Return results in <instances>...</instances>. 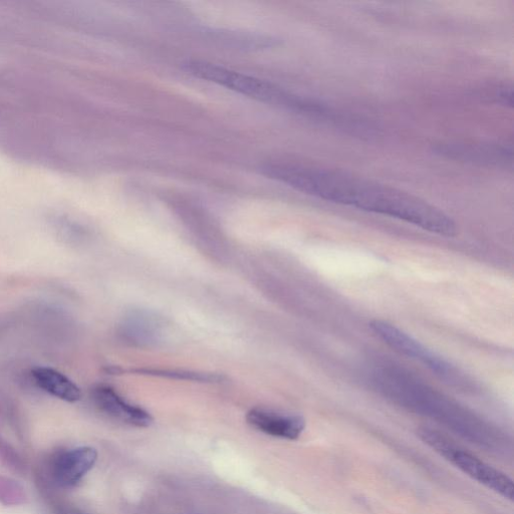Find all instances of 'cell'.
Masks as SVG:
<instances>
[{
	"label": "cell",
	"instance_id": "cell-1",
	"mask_svg": "<svg viewBox=\"0 0 514 514\" xmlns=\"http://www.w3.org/2000/svg\"><path fill=\"white\" fill-rule=\"evenodd\" d=\"M263 174L303 193L367 212L392 217L442 236L457 232L442 210L402 190L318 166L267 163Z\"/></svg>",
	"mask_w": 514,
	"mask_h": 514
},
{
	"label": "cell",
	"instance_id": "cell-2",
	"mask_svg": "<svg viewBox=\"0 0 514 514\" xmlns=\"http://www.w3.org/2000/svg\"><path fill=\"white\" fill-rule=\"evenodd\" d=\"M418 436L433 451L464 474L504 499L513 500V481L508 475L435 429L422 427L418 430Z\"/></svg>",
	"mask_w": 514,
	"mask_h": 514
},
{
	"label": "cell",
	"instance_id": "cell-3",
	"mask_svg": "<svg viewBox=\"0 0 514 514\" xmlns=\"http://www.w3.org/2000/svg\"><path fill=\"white\" fill-rule=\"evenodd\" d=\"M183 69L190 75L208 81L243 96L282 106L300 113L304 97L293 95L283 89L260 79L246 76L213 64L189 61Z\"/></svg>",
	"mask_w": 514,
	"mask_h": 514
},
{
	"label": "cell",
	"instance_id": "cell-4",
	"mask_svg": "<svg viewBox=\"0 0 514 514\" xmlns=\"http://www.w3.org/2000/svg\"><path fill=\"white\" fill-rule=\"evenodd\" d=\"M370 328L381 341L396 352L421 362L445 379L451 381L456 379V371L452 365L396 326L385 321L374 320Z\"/></svg>",
	"mask_w": 514,
	"mask_h": 514
},
{
	"label": "cell",
	"instance_id": "cell-5",
	"mask_svg": "<svg viewBox=\"0 0 514 514\" xmlns=\"http://www.w3.org/2000/svg\"><path fill=\"white\" fill-rule=\"evenodd\" d=\"M98 452L91 446L64 448L52 453L46 463L49 480L61 489L77 487L94 468Z\"/></svg>",
	"mask_w": 514,
	"mask_h": 514
},
{
	"label": "cell",
	"instance_id": "cell-6",
	"mask_svg": "<svg viewBox=\"0 0 514 514\" xmlns=\"http://www.w3.org/2000/svg\"><path fill=\"white\" fill-rule=\"evenodd\" d=\"M246 420L256 430L287 440L299 439L306 429V420L302 416L262 408L250 410Z\"/></svg>",
	"mask_w": 514,
	"mask_h": 514
},
{
	"label": "cell",
	"instance_id": "cell-7",
	"mask_svg": "<svg viewBox=\"0 0 514 514\" xmlns=\"http://www.w3.org/2000/svg\"><path fill=\"white\" fill-rule=\"evenodd\" d=\"M93 400L103 413L120 422L136 427H149L153 423V417L150 413L127 402L110 387L99 386L95 388Z\"/></svg>",
	"mask_w": 514,
	"mask_h": 514
},
{
	"label": "cell",
	"instance_id": "cell-8",
	"mask_svg": "<svg viewBox=\"0 0 514 514\" xmlns=\"http://www.w3.org/2000/svg\"><path fill=\"white\" fill-rule=\"evenodd\" d=\"M438 152L452 159L488 165H505L512 160V150L498 145L447 144Z\"/></svg>",
	"mask_w": 514,
	"mask_h": 514
},
{
	"label": "cell",
	"instance_id": "cell-9",
	"mask_svg": "<svg viewBox=\"0 0 514 514\" xmlns=\"http://www.w3.org/2000/svg\"><path fill=\"white\" fill-rule=\"evenodd\" d=\"M33 377L41 389L63 401L75 403L81 400L80 388L62 373L51 368H37Z\"/></svg>",
	"mask_w": 514,
	"mask_h": 514
},
{
	"label": "cell",
	"instance_id": "cell-10",
	"mask_svg": "<svg viewBox=\"0 0 514 514\" xmlns=\"http://www.w3.org/2000/svg\"><path fill=\"white\" fill-rule=\"evenodd\" d=\"M134 372L142 375L164 377L177 380L192 381L198 383H221L224 380L223 376L211 373H197L190 371H177V370H156V369H139Z\"/></svg>",
	"mask_w": 514,
	"mask_h": 514
},
{
	"label": "cell",
	"instance_id": "cell-11",
	"mask_svg": "<svg viewBox=\"0 0 514 514\" xmlns=\"http://www.w3.org/2000/svg\"><path fill=\"white\" fill-rule=\"evenodd\" d=\"M26 492L17 481L0 475V502L6 505H20L26 502Z\"/></svg>",
	"mask_w": 514,
	"mask_h": 514
},
{
	"label": "cell",
	"instance_id": "cell-12",
	"mask_svg": "<svg viewBox=\"0 0 514 514\" xmlns=\"http://www.w3.org/2000/svg\"><path fill=\"white\" fill-rule=\"evenodd\" d=\"M0 462L16 473L26 472L27 465L23 457L14 446L8 444L7 441L3 439H0Z\"/></svg>",
	"mask_w": 514,
	"mask_h": 514
},
{
	"label": "cell",
	"instance_id": "cell-13",
	"mask_svg": "<svg viewBox=\"0 0 514 514\" xmlns=\"http://www.w3.org/2000/svg\"><path fill=\"white\" fill-rule=\"evenodd\" d=\"M491 99H494L496 103L501 104L503 106L512 107L513 105V97H512V89L508 86H497L490 93Z\"/></svg>",
	"mask_w": 514,
	"mask_h": 514
},
{
	"label": "cell",
	"instance_id": "cell-14",
	"mask_svg": "<svg viewBox=\"0 0 514 514\" xmlns=\"http://www.w3.org/2000/svg\"><path fill=\"white\" fill-rule=\"evenodd\" d=\"M61 514H85V513H83L80 510H77V509H68L65 512L61 513Z\"/></svg>",
	"mask_w": 514,
	"mask_h": 514
}]
</instances>
